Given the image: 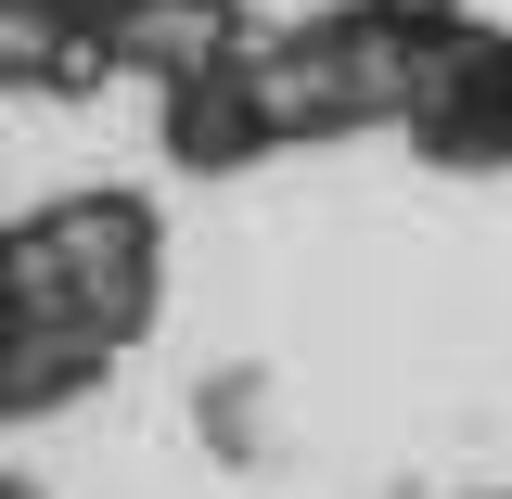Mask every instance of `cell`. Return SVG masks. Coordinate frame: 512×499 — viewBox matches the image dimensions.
I'll return each instance as SVG.
<instances>
[{
  "label": "cell",
  "mask_w": 512,
  "mask_h": 499,
  "mask_svg": "<svg viewBox=\"0 0 512 499\" xmlns=\"http://www.w3.org/2000/svg\"><path fill=\"white\" fill-rule=\"evenodd\" d=\"M0 499H52V487H39V474H26V461H0Z\"/></svg>",
  "instance_id": "cell-4"
},
{
  "label": "cell",
  "mask_w": 512,
  "mask_h": 499,
  "mask_svg": "<svg viewBox=\"0 0 512 499\" xmlns=\"http://www.w3.org/2000/svg\"><path fill=\"white\" fill-rule=\"evenodd\" d=\"M436 180H512V26L436 0L423 26V77H410V128H397Z\"/></svg>",
  "instance_id": "cell-2"
},
{
  "label": "cell",
  "mask_w": 512,
  "mask_h": 499,
  "mask_svg": "<svg viewBox=\"0 0 512 499\" xmlns=\"http://www.w3.org/2000/svg\"><path fill=\"white\" fill-rule=\"evenodd\" d=\"M141 103H154V141H167L180 180H244L269 154H295V141H282V103H269V13H256L231 52H205V64H180L167 90H141Z\"/></svg>",
  "instance_id": "cell-3"
},
{
  "label": "cell",
  "mask_w": 512,
  "mask_h": 499,
  "mask_svg": "<svg viewBox=\"0 0 512 499\" xmlns=\"http://www.w3.org/2000/svg\"><path fill=\"white\" fill-rule=\"evenodd\" d=\"M167 320V205L128 180L39 192L0 218V436L52 423L154 346Z\"/></svg>",
  "instance_id": "cell-1"
}]
</instances>
